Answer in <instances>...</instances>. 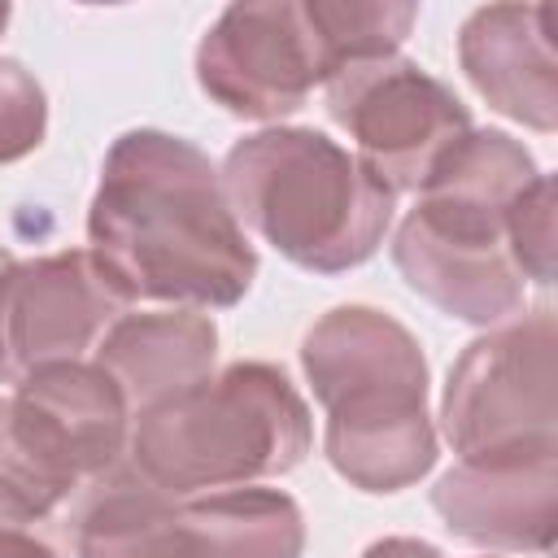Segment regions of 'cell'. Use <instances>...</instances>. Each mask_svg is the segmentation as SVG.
Masks as SVG:
<instances>
[{
	"label": "cell",
	"instance_id": "6da1fadb",
	"mask_svg": "<svg viewBox=\"0 0 558 558\" xmlns=\"http://www.w3.org/2000/svg\"><path fill=\"white\" fill-rule=\"evenodd\" d=\"M87 253L126 301L231 310L257 279V248L240 227L222 174L183 135L122 131L87 209Z\"/></svg>",
	"mask_w": 558,
	"mask_h": 558
},
{
	"label": "cell",
	"instance_id": "7a4b0ae2",
	"mask_svg": "<svg viewBox=\"0 0 558 558\" xmlns=\"http://www.w3.org/2000/svg\"><path fill=\"white\" fill-rule=\"evenodd\" d=\"M301 371L327 410L323 453L362 493H401L436 466L427 357L375 305H336L301 340Z\"/></svg>",
	"mask_w": 558,
	"mask_h": 558
},
{
	"label": "cell",
	"instance_id": "3957f363",
	"mask_svg": "<svg viewBox=\"0 0 558 558\" xmlns=\"http://www.w3.org/2000/svg\"><path fill=\"white\" fill-rule=\"evenodd\" d=\"M218 174L240 227L314 275L371 262L397 209V196L314 126L253 131L227 148Z\"/></svg>",
	"mask_w": 558,
	"mask_h": 558
},
{
	"label": "cell",
	"instance_id": "277c9868",
	"mask_svg": "<svg viewBox=\"0 0 558 558\" xmlns=\"http://www.w3.org/2000/svg\"><path fill=\"white\" fill-rule=\"evenodd\" d=\"M314 445L305 397L275 362H231L131 418L126 462L170 497L288 475Z\"/></svg>",
	"mask_w": 558,
	"mask_h": 558
},
{
	"label": "cell",
	"instance_id": "5b68a950",
	"mask_svg": "<svg viewBox=\"0 0 558 558\" xmlns=\"http://www.w3.org/2000/svg\"><path fill=\"white\" fill-rule=\"evenodd\" d=\"M131 410L96 362L44 366L0 397V506L65 519L87 484L126 462Z\"/></svg>",
	"mask_w": 558,
	"mask_h": 558
},
{
	"label": "cell",
	"instance_id": "8992f818",
	"mask_svg": "<svg viewBox=\"0 0 558 558\" xmlns=\"http://www.w3.org/2000/svg\"><path fill=\"white\" fill-rule=\"evenodd\" d=\"M558 323L554 310L519 314L471 340L449 366L440 427L458 458L558 445Z\"/></svg>",
	"mask_w": 558,
	"mask_h": 558
},
{
	"label": "cell",
	"instance_id": "52a82bcc",
	"mask_svg": "<svg viewBox=\"0 0 558 558\" xmlns=\"http://www.w3.org/2000/svg\"><path fill=\"white\" fill-rule=\"evenodd\" d=\"M323 92L331 122L353 140V157L392 196L418 192L440 157L471 131V109L458 92L401 52L349 61Z\"/></svg>",
	"mask_w": 558,
	"mask_h": 558
},
{
	"label": "cell",
	"instance_id": "ba28073f",
	"mask_svg": "<svg viewBox=\"0 0 558 558\" xmlns=\"http://www.w3.org/2000/svg\"><path fill=\"white\" fill-rule=\"evenodd\" d=\"M506 214L510 209L418 196L392 231V262L401 279L458 323L501 327L519 318L527 279L510 257Z\"/></svg>",
	"mask_w": 558,
	"mask_h": 558
},
{
	"label": "cell",
	"instance_id": "9c48e42d",
	"mask_svg": "<svg viewBox=\"0 0 558 558\" xmlns=\"http://www.w3.org/2000/svg\"><path fill=\"white\" fill-rule=\"evenodd\" d=\"M331 65L305 0H240L196 44L201 92L235 118L279 122L296 113Z\"/></svg>",
	"mask_w": 558,
	"mask_h": 558
},
{
	"label": "cell",
	"instance_id": "30bf717a",
	"mask_svg": "<svg viewBox=\"0 0 558 558\" xmlns=\"http://www.w3.org/2000/svg\"><path fill=\"white\" fill-rule=\"evenodd\" d=\"M126 310V292L87 248L13 262L0 279V379L17 384L44 366L87 362Z\"/></svg>",
	"mask_w": 558,
	"mask_h": 558
},
{
	"label": "cell",
	"instance_id": "8fae6325",
	"mask_svg": "<svg viewBox=\"0 0 558 558\" xmlns=\"http://www.w3.org/2000/svg\"><path fill=\"white\" fill-rule=\"evenodd\" d=\"M432 510L466 545L549 554L558 532V445L458 458L436 480Z\"/></svg>",
	"mask_w": 558,
	"mask_h": 558
},
{
	"label": "cell",
	"instance_id": "7c38bea8",
	"mask_svg": "<svg viewBox=\"0 0 558 558\" xmlns=\"http://www.w3.org/2000/svg\"><path fill=\"white\" fill-rule=\"evenodd\" d=\"M458 65L488 109L549 135L558 126V52L549 4H484L458 31Z\"/></svg>",
	"mask_w": 558,
	"mask_h": 558
},
{
	"label": "cell",
	"instance_id": "4fadbf2b",
	"mask_svg": "<svg viewBox=\"0 0 558 558\" xmlns=\"http://www.w3.org/2000/svg\"><path fill=\"white\" fill-rule=\"evenodd\" d=\"M92 362L118 384L131 418L196 388L218 366V327L205 310H126Z\"/></svg>",
	"mask_w": 558,
	"mask_h": 558
},
{
	"label": "cell",
	"instance_id": "5bb4252c",
	"mask_svg": "<svg viewBox=\"0 0 558 558\" xmlns=\"http://www.w3.org/2000/svg\"><path fill=\"white\" fill-rule=\"evenodd\" d=\"M70 558H192L174 527V497L131 462L83 488L70 510Z\"/></svg>",
	"mask_w": 558,
	"mask_h": 558
},
{
	"label": "cell",
	"instance_id": "9a60e30c",
	"mask_svg": "<svg viewBox=\"0 0 558 558\" xmlns=\"http://www.w3.org/2000/svg\"><path fill=\"white\" fill-rule=\"evenodd\" d=\"M174 527L192 558H301L305 514L283 488H214L174 497Z\"/></svg>",
	"mask_w": 558,
	"mask_h": 558
},
{
	"label": "cell",
	"instance_id": "2e32d148",
	"mask_svg": "<svg viewBox=\"0 0 558 558\" xmlns=\"http://www.w3.org/2000/svg\"><path fill=\"white\" fill-rule=\"evenodd\" d=\"M305 13L323 39L331 74L349 61L401 52L418 22V4L410 0H305Z\"/></svg>",
	"mask_w": 558,
	"mask_h": 558
},
{
	"label": "cell",
	"instance_id": "e0dca14e",
	"mask_svg": "<svg viewBox=\"0 0 558 558\" xmlns=\"http://www.w3.org/2000/svg\"><path fill=\"white\" fill-rule=\"evenodd\" d=\"M48 135V96L35 83V74L0 57V166L31 157Z\"/></svg>",
	"mask_w": 558,
	"mask_h": 558
},
{
	"label": "cell",
	"instance_id": "ac0fdd59",
	"mask_svg": "<svg viewBox=\"0 0 558 558\" xmlns=\"http://www.w3.org/2000/svg\"><path fill=\"white\" fill-rule=\"evenodd\" d=\"M506 244L523 279L554 283V179L541 174L506 214Z\"/></svg>",
	"mask_w": 558,
	"mask_h": 558
},
{
	"label": "cell",
	"instance_id": "d6986e66",
	"mask_svg": "<svg viewBox=\"0 0 558 558\" xmlns=\"http://www.w3.org/2000/svg\"><path fill=\"white\" fill-rule=\"evenodd\" d=\"M362 558H445V554L432 541H418V536H384V541L366 545Z\"/></svg>",
	"mask_w": 558,
	"mask_h": 558
},
{
	"label": "cell",
	"instance_id": "ffe728a7",
	"mask_svg": "<svg viewBox=\"0 0 558 558\" xmlns=\"http://www.w3.org/2000/svg\"><path fill=\"white\" fill-rule=\"evenodd\" d=\"M13 262H17V257H13V253H9V248H4V244H0V279H4V270H9V266H13Z\"/></svg>",
	"mask_w": 558,
	"mask_h": 558
},
{
	"label": "cell",
	"instance_id": "44dd1931",
	"mask_svg": "<svg viewBox=\"0 0 558 558\" xmlns=\"http://www.w3.org/2000/svg\"><path fill=\"white\" fill-rule=\"evenodd\" d=\"M4 22H9V4H0V31H4Z\"/></svg>",
	"mask_w": 558,
	"mask_h": 558
}]
</instances>
